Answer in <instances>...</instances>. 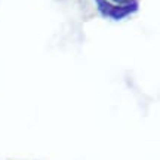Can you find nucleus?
Returning <instances> with one entry per match:
<instances>
[{
	"label": "nucleus",
	"mask_w": 160,
	"mask_h": 160,
	"mask_svg": "<svg viewBox=\"0 0 160 160\" xmlns=\"http://www.w3.org/2000/svg\"><path fill=\"white\" fill-rule=\"evenodd\" d=\"M114 5H120V6H128V5H135L138 3V0H108Z\"/></svg>",
	"instance_id": "f03ea898"
},
{
	"label": "nucleus",
	"mask_w": 160,
	"mask_h": 160,
	"mask_svg": "<svg viewBox=\"0 0 160 160\" xmlns=\"http://www.w3.org/2000/svg\"><path fill=\"white\" fill-rule=\"evenodd\" d=\"M95 6H97L98 12L102 15L104 18H110L113 21H122L128 18L129 15L135 13L138 11L139 5H128V6H120V5H114L108 0H93Z\"/></svg>",
	"instance_id": "f257e3e1"
}]
</instances>
